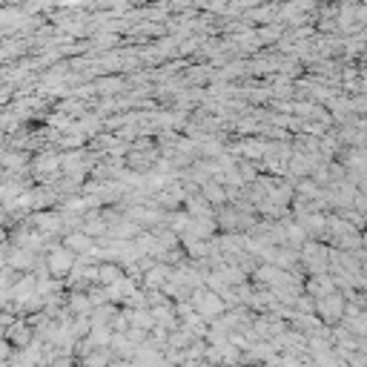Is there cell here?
Wrapping results in <instances>:
<instances>
[{"instance_id": "1", "label": "cell", "mask_w": 367, "mask_h": 367, "mask_svg": "<svg viewBox=\"0 0 367 367\" xmlns=\"http://www.w3.org/2000/svg\"><path fill=\"white\" fill-rule=\"evenodd\" d=\"M201 299H204V301H198V307H201L204 313H218V310H221V304L215 301V296H201Z\"/></svg>"}]
</instances>
